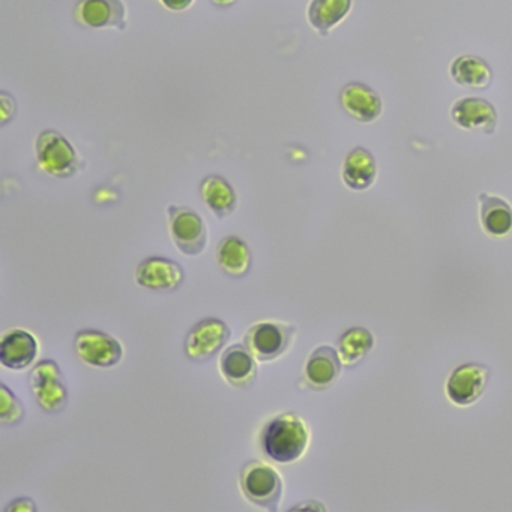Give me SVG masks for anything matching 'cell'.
Returning <instances> with one entry per match:
<instances>
[{
    "mask_svg": "<svg viewBox=\"0 0 512 512\" xmlns=\"http://www.w3.org/2000/svg\"><path fill=\"white\" fill-rule=\"evenodd\" d=\"M311 431L302 416L295 412L272 418L260 436L262 451L275 463L290 464L301 460L310 446Z\"/></svg>",
    "mask_w": 512,
    "mask_h": 512,
    "instance_id": "6da1fadb",
    "label": "cell"
},
{
    "mask_svg": "<svg viewBox=\"0 0 512 512\" xmlns=\"http://www.w3.org/2000/svg\"><path fill=\"white\" fill-rule=\"evenodd\" d=\"M239 485L245 499L266 511H277L283 497V478L277 469L253 460L244 464L239 473Z\"/></svg>",
    "mask_w": 512,
    "mask_h": 512,
    "instance_id": "7a4b0ae2",
    "label": "cell"
},
{
    "mask_svg": "<svg viewBox=\"0 0 512 512\" xmlns=\"http://www.w3.org/2000/svg\"><path fill=\"white\" fill-rule=\"evenodd\" d=\"M38 166L47 175L58 179L76 176L83 167L82 158L64 134L46 130L35 140Z\"/></svg>",
    "mask_w": 512,
    "mask_h": 512,
    "instance_id": "3957f363",
    "label": "cell"
},
{
    "mask_svg": "<svg viewBox=\"0 0 512 512\" xmlns=\"http://www.w3.org/2000/svg\"><path fill=\"white\" fill-rule=\"evenodd\" d=\"M34 400L46 413L62 412L68 403V388L61 367L53 359H43L29 374Z\"/></svg>",
    "mask_w": 512,
    "mask_h": 512,
    "instance_id": "277c9868",
    "label": "cell"
},
{
    "mask_svg": "<svg viewBox=\"0 0 512 512\" xmlns=\"http://www.w3.org/2000/svg\"><path fill=\"white\" fill-rule=\"evenodd\" d=\"M169 232L175 247L187 257H197L208 245V227L203 218L187 206H169Z\"/></svg>",
    "mask_w": 512,
    "mask_h": 512,
    "instance_id": "5b68a950",
    "label": "cell"
},
{
    "mask_svg": "<svg viewBox=\"0 0 512 512\" xmlns=\"http://www.w3.org/2000/svg\"><path fill=\"white\" fill-rule=\"evenodd\" d=\"M296 328L280 322H260L251 326L244 344L259 362H272L283 356L295 341Z\"/></svg>",
    "mask_w": 512,
    "mask_h": 512,
    "instance_id": "8992f818",
    "label": "cell"
},
{
    "mask_svg": "<svg viewBox=\"0 0 512 512\" xmlns=\"http://www.w3.org/2000/svg\"><path fill=\"white\" fill-rule=\"evenodd\" d=\"M232 337L229 325L217 317L200 320L188 331L184 350L188 359L206 362L214 358Z\"/></svg>",
    "mask_w": 512,
    "mask_h": 512,
    "instance_id": "52a82bcc",
    "label": "cell"
},
{
    "mask_svg": "<svg viewBox=\"0 0 512 512\" xmlns=\"http://www.w3.org/2000/svg\"><path fill=\"white\" fill-rule=\"evenodd\" d=\"M74 349L85 364L95 368L116 367L124 358V346L113 335L98 329L77 332Z\"/></svg>",
    "mask_w": 512,
    "mask_h": 512,
    "instance_id": "ba28073f",
    "label": "cell"
},
{
    "mask_svg": "<svg viewBox=\"0 0 512 512\" xmlns=\"http://www.w3.org/2000/svg\"><path fill=\"white\" fill-rule=\"evenodd\" d=\"M488 379L490 371L478 362L458 365L446 380V397L455 406H472L484 395Z\"/></svg>",
    "mask_w": 512,
    "mask_h": 512,
    "instance_id": "9c48e42d",
    "label": "cell"
},
{
    "mask_svg": "<svg viewBox=\"0 0 512 512\" xmlns=\"http://www.w3.org/2000/svg\"><path fill=\"white\" fill-rule=\"evenodd\" d=\"M184 281V268L166 257H148L136 269V283L151 292H175Z\"/></svg>",
    "mask_w": 512,
    "mask_h": 512,
    "instance_id": "30bf717a",
    "label": "cell"
},
{
    "mask_svg": "<svg viewBox=\"0 0 512 512\" xmlns=\"http://www.w3.org/2000/svg\"><path fill=\"white\" fill-rule=\"evenodd\" d=\"M74 19L88 29H127V7L122 0H80Z\"/></svg>",
    "mask_w": 512,
    "mask_h": 512,
    "instance_id": "8fae6325",
    "label": "cell"
},
{
    "mask_svg": "<svg viewBox=\"0 0 512 512\" xmlns=\"http://www.w3.org/2000/svg\"><path fill=\"white\" fill-rule=\"evenodd\" d=\"M449 116L461 130L481 131L487 136L496 131L497 121H499L493 104L478 97L458 98L452 104Z\"/></svg>",
    "mask_w": 512,
    "mask_h": 512,
    "instance_id": "7c38bea8",
    "label": "cell"
},
{
    "mask_svg": "<svg viewBox=\"0 0 512 512\" xmlns=\"http://www.w3.org/2000/svg\"><path fill=\"white\" fill-rule=\"evenodd\" d=\"M220 373L230 386L247 389L256 383L259 376L257 359L245 344H233L220 356Z\"/></svg>",
    "mask_w": 512,
    "mask_h": 512,
    "instance_id": "4fadbf2b",
    "label": "cell"
},
{
    "mask_svg": "<svg viewBox=\"0 0 512 512\" xmlns=\"http://www.w3.org/2000/svg\"><path fill=\"white\" fill-rule=\"evenodd\" d=\"M340 104L344 112L361 122L373 124L383 113V101L380 95L364 83H349L340 94Z\"/></svg>",
    "mask_w": 512,
    "mask_h": 512,
    "instance_id": "5bb4252c",
    "label": "cell"
},
{
    "mask_svg": "<svg viewBox=\"0 0 512 512\" xmlns=\"http://www.w3.org/2000/svg\"><path fill=\"white\" fill-rule=\"evenodd\" d=\"M343 362L337 349L331 346H319L308 356L305 364V380L314 391H326L341 376Z\"/></svg>",
    "mask_w": 512,
    "mask_h": 512,
    "instance_id": "9a60e30c",
    "label": "cell"
},
{
    "mask_svg": "<svg viewBox=\"0 0 512 512\" xmlns=\"http://www.w3.org/2000/svg\"><path fill=\"white\" fill-rule=\"evenodd\" d=\"M40 352L37 338L25 329H11L0 343V362L10 370L31 367Z\"/></svg>",
    "mask_w": 512,
    "mask_h": 512,
    "instance_id": "2e32d148",
    "label": "cell"
},
{
    "mask_svg": "<svg viewBox=\"0 0 512 512\" xmlns=\"http://www.w3.org/2000/svg\"><path fill=\"white\" fill-rule=\"evenodd\" d=\"M479 223L490 238H508L512 235L511 203L494 194H479Z\"/></svg>",
    "mask_w": 512,
    "mask_h": 512,
    "instance_id": "e0dca14e",
    "label": "cell"
},
{
    "mask_svg": "<svg viewBox=\"0 0 512 512\" xmlns=\"http://www.w3.org/2000/svg\"><path fill=\"white\" fill-rule=\"evenodd\" d=\"M377 175H379V167H377L376 158L367 148L358 146L344 158L341 178L350 190H370L376 182Z\"/></svg>",
    "mask_w": 512,
    "mask_h": 512,
    "instance_id": "ac0fdd59",
    "label": "cell"
},
{
    "mask_svg": "<svg viewBox=\"0 0 512 512\" xmlns=\"http://www.w3.org/2000/svg\"><path fill=\"white\" fill-rule=\"evenodd\" d=\"M215 259L224 274L232 278L247 277L253 265V254L244 239L226 236L215 251Z\"/></svg>",
    "mask_w": 512,
    "mask_h": 512,
    "instance_id": "d6986e66",
    "label": "cell"
},
{
    "mask_svg": "<svg viewBox=\"0 0 512 512\" xmlns=\"http://www.w3.org/2000/svg\"><path fill=\"white\" fill-rule=\"evenodd\" d=\"M352 7L353 0H310L307 20L317 34L326 37L347 19Z\"/></svg>",
    "mask_w": 512,
    "mask_h": 512,
    "instance_id": "ffe728a7",
    "label": "cell"
},
{
    "mask_svg": "<svg viewBox=\"0 0 512 512\" xmlns=\"http://www.w3.org/2000/svg\"><path fill=\"white\" fill-rule=\"evenodd\" d=\"M449 76L455 85L472 91H484L491 85L493 71L484 59L473 55L458 56L449 67Z\"/></svg>",
    "mask_w": 512,
    "mask_h": 512,
    "instance_id": "44dd1931",
    "label": "cell"
},
{
    "mask_svg": "<svg viewBox=\"0 0 512 512\" xmlns=\"http://www.w3.org/2000/svg\"><path fill=\"white\" fill-rule=\"evenodd\" d=\"M199 191L205 205L220 220L232 215L238 206L235 188L223 176L211 175L203 179Z\"/></svg>",
    "mask_w": 512,
    "mask_h": 512,
    "instance_id": "7402d4cb",
    "label": "cell"
},
{
    "mask_svg": "<svg viewBox=\"0 0 512 512\" xmlns=\"http://www.w3.org/2000/svg\"><path fill=\"white\" fill-rule=\"evenodd\" d=\"M374 335L364 326H353L341 334L337 341V352L346 367L358 365L374 349Z\"/></svg>",
    "mask_w": 512,
    "mask_h": 512,
    "instance_id": "603a6c76",
    "label": "cell"
},
{
    "mask_svg": "<svg viewBox=\"0 0 512 512\" xmlns=\"http://www.w3.org/2000/svg\"><path fill=\"white\" fill-rule=\"evenodd\" d=\"M26 410L22 401L8 388L5 383H0V422L5 427H16L25 419Z\"/></svg>",
    "mask_w": 512,
    "mask_h": 512,
    "instance_id": "cb8c5ba5",
    "label": "cell"
},
{
    "mask_svg": "<svg viewBox=\"0 0 512 512\" xmlns=\"http://www.w3.org/2000/svg\"><path fill=\"white\" fill-rule=\"evenodd\" d=\"M0 104H2V125H7L16 115V101L7 92L0 94Z\"/></svg>",
    "mask_w": 512,
    "mask_h": 512,
    "instance_id": "d4e9b609",
    "label": "cell"
},
{
    "mask_svg": "<svg viewBox=\"0 0 512 512\" xmlns=\"http://www.w3.org/2000/svg\"><path fill=\"white\" fill-rule=\"evenodd\" d=\"M194 2L196 0H160V4L172 13H184L193 7Z\"/></svg>",
    "mask_w": 512,
    "mask_h": 512,
    "instance_id": "484cf974",
    "label": "cell"
},
{
    "mask_svg": "<svg viewBox=\"0 0 512 512\" xmlns=\"http://www.w3.org/2000/svg\"><path fill=\"white\" fill-rule=\"evenodd\" d=\"M5 511H37V505H35L34 500L29 499V497H19V499L13 500L10 506L5 508Z\"/></svg>",
    "mask_w": 512,
    "mask_h": 512,
    "instance_id": "4316f807",
    "label": "cell"
},
{
    "mask_svg": "<svg viewBox=\"0 0 512 512\" xmlns=\"http://www.w3.org/2000/svg\"><path fill=\"white\" fill-rule=\"evenodd\" d=\"M212 4L218 8H229L235 5L238 0H211Z\"/></svg>",
    "mask_w": 512,
    "mask_h": 512,
    "instance_id": "83f0119b",
    "label": "cell"
}]
</instances>
